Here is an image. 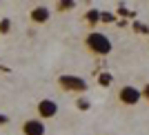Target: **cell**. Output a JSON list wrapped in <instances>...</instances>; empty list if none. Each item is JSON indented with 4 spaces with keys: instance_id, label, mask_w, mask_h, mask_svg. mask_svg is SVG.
<instances>
[{
    "instance_id": "cell-4",
    "label": "cell",
    "mask_w": 149,
    "mask_h": 135,
    "mask_svg": "<svg viewBox=\"0 0 149 135\" xmlns=\"http://www.w3.org/2000/svg\"><path fill=\"white\" fill-rule=\"evenodd\" d=\"M140 89H136V86H131V84H125L118 89V102L125 106H134L140 102Z\"/></svg>"
},
{
    "instance_id": "cell-12",
    "label": "cell",
    "mask_w": 149,
    "mask_h": 135,
    "mask_svg": "<svg viewBox=\"0 0 149 135\" xmlns=\"http://www.w3.org/2000/svg\"><path fill=\"white\" fill-rule=\"evenodd\" d=\"M140 98H143L145 102H149V82L143 86V89H140Z\"/></svg>"
},
{
    "instance_id": "cell-10",
    "label": "cell",
    "mask_w": 149,
    "mask_h": 135,
    "mask_svg": "<svg viewBox=\"0 0 149 135\" xmlns=\"http://www.w3.org/2000/svg\"><path fill=\"white\" fill-rule=\"evenodd\" d=\"M11 31V18H2L0 20V36H7Z\"/></svg>"
},
{
    "instance_id": "cell-6",
    "label": "cell",
    "mask_w": 149,
    "mask_h": 135,
    "mask_svg": "<svg viewBox=\"0 0 149 135\" xmlns=\"http://www.w3.org/2000/svg\"><path fill=\"white\" fill-rule=\"evenodd\" d=\"M49 18H51V9L49 7H45V5L31 7V11H29V22L31 25H47Z\"/></svg>"
},
{
    "instance_id": "cell-9",
    "label": "cell",
    "mask_w": 149,
    "mask_h": 135,
    "mask_svg": "<svg viewBox=\"0 0 149 135\" xmlns=\"http://www.w3.org/2000/svg\"><path fill=\"white\" fill-rule=\"evenodd\" d=\"M111 82H113V75L111 73H100L98 75V84L100 86H111Z\"/></svg>"
},
{
    "instance_id": "cell-3",
    "label": "cell",
    "mask_w": 149,
    "mask_h": 135,
    "mask_svg": "<svg viewBox=\"0 0 149 135\" xmlns=\"http://www.w3.org/2000/svg\"><path fill=\"white\" fill-rule=\"evenodd\" d=\"M58 115V102L51 98H42L36 102V117L38 120H54Z\"/></svg>"
},
{
    "instance_id": "cell-8",
    "label": "cell",
    "mask_w": 149,
    "mask_h": 135,
    "mask_svg": "<svg viewBox=\"0 0 149 135\" xmlns=\"http://www.w3.org/2000/svg\"><path fill=\"white\" fill-rule=\"evenodd\" d=\"M58 13H67L71 11V9H76V2L74 0H60V2H56V7H54Z\"/></svg>"
},
{
    "instance_id": "cell-11",
    "label": "cell",
    "mask_w": 149,
    "mask_h": 135,
    "mask_svg": "<svg viewBox=\"0 0 149 135\" xmlns=\"http://www.w3.org/2000/svg\"><path fill=\"white\" fill-rule=\"evenodd\" d=\"M89 106H91V104H89L87 98H78V109H80V111H89Z\"/></svg>"
},
{
    "instance_id": "cell-7",
    "label": "cell",
    "mask_w": 149,
    "mask_h": 135,
    "mask_svg": "<svg viewBox=\"0 0 149 135\" xmlns=\"http://www.w3.org/2000/svg\"><path fill=\"white\" fill-rule=\"evenodd\" d=\"M85 22H87L89 27H96L100 22V11L98 9H89V11L85 13Z\"/></svg>"
},
{
    "instance_id": "cell-1",
    "label": "cell",
    "mask_w": 149,
    "mask_h": 135,
    "mask_svg": "<svg viewBox=\"0 0 149 135\" xmlns=\"http://www.w3.org/2000/svg\"><path fill=\"white\" fill-rule=\"evenodd\" d=\"M85 47H87V51L91 55H98V58H102V55H109L111 53V40L105 36V33H100V31H89L87 36H85Z\"/></svg>"
},
{
    "instance_id": "cell-5",
    "label": "cell",
    "mask_w": 149,
    "mask_h": 135,
    "mask_svg": "<svg viewBox=\"0 0 149 135\" xmlns=\"http://www.w3.org/2000/svg\"><path fill=\"white\" fill-rule=\"evenodd\" d=\"M20 133L22 135H45L47 133V126H45L42 120L29 117V120H25V122L20 124Z\"/></svg>"
},
{
    "instance_id": "cell-13",
    "label": "cell",
    "mask_w": 149,
    "mask_h": 135,
    "mask_svg": "<svg viewBox=\"0 0 149 135\" xmlns=\"http://www.w3.org/2000/svg\"><path fill=\"white\" fill-rule=\"evenodd\" d=\"M100 22H113V13H102L100 11Z\"/></svg>"
},
{
    "instance_id": "cell-2",
    "label": "cell",
    "mask_w": 149,
    "mask_h": 135,
    "mask_svg": "<svg viewBox=\"0 0 149 135\" xmlns=\"http://www.w3.org/2000/svg\"><path fill=\"white\" fill-rule=\"evenodd\" d=\"M58 86L65 93L82 95V93L87 91V80L80 78V75H74V73H62V75H58Z\"/></svg>"
},
{
    "instance_id": "cell-14",
    "label": "cell",
    "mask_w": 149,
    "mask_h": 135,
    "mask_svg": "<svg viewBox=\"0 0 149 135\" xmlns=\"http://www.w3.org/2000/svg\"><path fill=\"white\" fill-rule=\"evenodd\" d=\"M7 124H9V117L5 113H0V126H7Z\"/></svg>"
}]
</instances>
